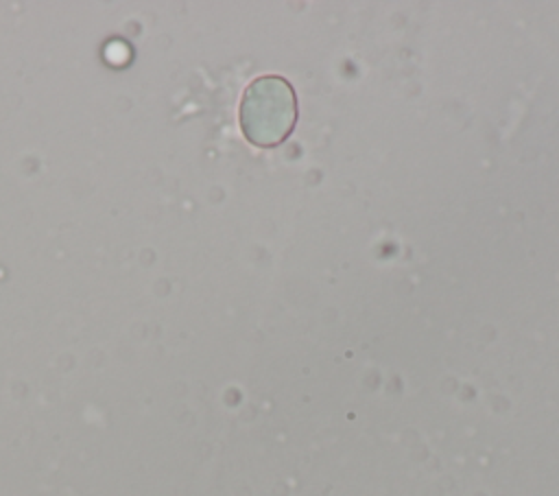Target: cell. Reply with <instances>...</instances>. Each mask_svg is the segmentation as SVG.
<instances>
[{
	"label": "cell",
	"instance_id": "obj_1",
	"mask_svg": "<svg viewBox=\"0 0 559 496\" xmlns=\"http://www.w3.org/2000/svg\"><path fill=\"white\" fill-rule=\"evenodd\" d=\"M238 120L251 144L262 149L282 144L297 122V96L293 85L277 74L253 79L242 92Z\"/></svg>",
	"mask_w": 559,
	"mask_h": 496
}]
</instances>
